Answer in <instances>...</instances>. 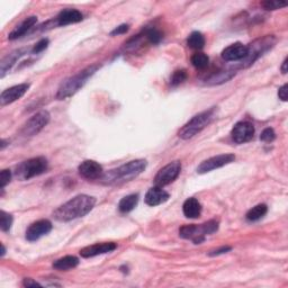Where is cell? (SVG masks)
Here are the masks:
<instances>
[{"mask_svg": "<svg viewBox=\"0 0 288 288\" xmlns=\"http://www.w3.org/2000/svg\"><path fill=\"white\" fill-rule=\"evenodd\" d=\"M96 204V198L88 195H78L68 200L53 212V217L60 222H69L80 218L92 212Z\"/></svg>", "mask_w": 288, "mask_h": 288, "instance_id": "cell-1", "label": "cell"}, {"mask_svg": "<svg viewBox=\"0 0 288 288\" xmlns=\"http://www.w3.org/2000/svg\"><path fill=\"white\" fill-rule=\"evenodd\" d=\"M146 168V161L143 159H138V160H132L127 164L119 167L116 169L109 170L108 172H104L103 177L100 178L101 184L115 186V185H122L128 181L133 180L134 178L145 170Z\"/></svg>", "mask_w": 288, "mask_h": 288, "instance_id": "cell-2", "label": "cell"}, {"mask_svg": "<svg viewBox=\"0 0 288 288\" xmlns=\"http://www.w3.org/2000/svg\"><path fill=\"white\" fill-rule=\"evenodd\" d=\"M98 69H99V66H98V64H94V66H90L88 68H86V69H83L82 71L78 72L77 74L66 79L59 87L58 93H56V98L60 100H63L73 96L75 93L79 92V89L85 86L87 80H88Z\"/></svg>", "mask_w": 288, "mask_h": 288, "instance_id": "cell-3", "label": "cell"}, {"mask_svg": "<svg viewBox=\"0 0 288 288\" xmlns=\"http://www.w3.org/2000/svg\"><path fill=\"white\" fill-rule=\"evenodd\" d=\"M215 108L197 114L189 122L186 123L178 132V136L183 140H189L200 133L214 119Z\"/></svg>", "mask_w": 288, "mask_h": 288, "instance_id": "cell-4", "label": "cell"}, {"mask_svg": "<svg viewBox=\"0 0 288 288\" xmlns=\"http://www.w3.org/2000/svg\"><path fill=\"white\" fill-rule=\"evenodd\" d=\"M276 43V39L274 36H264L263 39H258L255 42H252L248 48L247 56L242 60L241 64L239 68H248L251 64L255 63L258 58H260L264 52L274 47Z\"/></svg>", "mask_w": 288, "mask_h": 288, "instance_id": "cell-5", "label": "cell"}, {"mask_svg": "<svg viewBox=\"0 0 288 288\" xmlns=\"http://www.w3.org/2000/svg\"><path fill=\"white\" fill-rule=\"evenodd\" d=\"M48 168V160L44 157H37L29 159V160L23 162L18 166L16 170L17 177H20L23 180H28L33 177L40 176L42 173L47 172Z\"/></svg>", "mask_w": 288, "mask_h": 288, "instance_id": "cell-6", "label": "cell"}, {"mask_svg": "<svg viewBox=\"0 0 288 288\" xmlns=\"http://www.w3.org/2000/svg\"><path fill=\"white\" fill-rule=\"evenodd\" d=\"M50 114L47 111H41L27 120L22 128V134L24 136H34L39 134L50 122Z\"/></svg>", "mask_w": 288, "mask_h": 288, "instance_id": "cell-7", "label": "cell"}, {"mask_svg": "<svg viewBox=\"0 0 288 288\" xmlns=\"http://www.w3.org/2000/svg\"><path fill=\"white\" fill-rule=\"evenodd\" d=\"M181 172V164L179 161H173L170 162L164 168L159 170L157 175L154 177V184L159 186V187H164L169 184H171L172 181H175L178 176Z\"/></svg>", "mask_w": 288, "mask_h": 288, "instance_id": "cell-8", "label": "cell"}, {"mask_svg": "<svg viewBox=\"0 0 288 288\" xmlns=\"http://www.w3.org/2000/svg\"><path fill=\"white\" fill-rule=\"evenodd\" d=\"M234 160H236V155L232 153L215 155V157H212L210 159H207V160L203 161L202 164L198 166V168H197V172L203 175V173L213 171L215 169L222 168V167L231 164V162H233Z\"/></svg>", "mask_w": 288, "mask_h": 288, "instance_id": "cell-9", "label": "cell"}, {"mask_svg": "<svg viewBox=\"0 0 288 288\" xmlns=\"http://www.w3.org/2000/svg\"><path fill=\"white\" fill-rule=\"evenodd\" d=\"M232 140L238 144L250 142L255 135V126L250 122H239L231 132Z\"/></svg>", "mask_w": 288, "mask_h": 288, "instance_id": "cell-10", "label": "cell"}, {"mask_svg": "<svg viewBox=\"0 0 288 288\" xmlns=\"http://www.w3.org/2000/svg\"><path fill=\"white\" fill-rule=\"evenodd\" d=\"M28 89V83H21V85L13 86L8 89L3 90L1 95H0V105H1V107H5V106L21 99V98L27 93Z\"/></svg>", "mask_w": 288, "mask_h": 288, "instance_id": "cell-11", "label": "cell"}, {"mask_svg": "<svg viewBox=\"0 0 288 288\" xmlns=\"http://www.w3.org/2000/svg\"><path fill=\"white\" fill-rule=\"evenodd\" d=\"M52 230V223L48 219H40L34 222L26 231V240L29 242L37 241L42 237L47 236Z\"/></svg>", "mask_w": 288, "mask_h": 288, "instance_id": "cell-12", "label": "cell"}, {"mask_svg": "<svg viewBox=\"0 0 288 288\" xmlns=\"http://www.w3.org/2000/svg\"><path fill=\"white\" fill-rule=\"evenodd\" d=\"M78 171L81 177L88 180L100 179L104 175L103 167L94 160H85L81 162L78 167Z\"/></svg>", "mask_w": 288, "mask_h": 288, "instance_id": "cell-13", "label": "cell"}, {"mask_svg": "<svg viewBox=\"0 0 288 288\" xmlns=\"http://www.w3.org/2000/svg\"><path fill=\"white\" fill-rule=\"evenodd\" d=\"M179 236L183 239H188L192 240L195 244H200L202 242L205 241V231H204L203 225H195V224H189L184 225L180 227L179 230Z\"/></svg>", "mask_w": 288, "mask_h": 288, "instance_id": "cell-14", "label": "cell"}, {"mask_svg": "<svg viewBox=\"0 0 288 288\" xmlns=\"http://www.w3.org/2000/svg\"><path fill=\"white\" fill-rule=\"evenodd\" d=\"M248 53V48L241 43H234L225 48L222 52V58L227 62L242 61Z\"/></svg>", "mask_w": 288, "mask_h": 288, "instance_id": "cell-15", "label": "cell"}, {"mask_svg": "<svg viewBox=\"0 0 288 288\" xmlns=\"http://www.w3.org/2000/svg\"><path fill=\"white\" fill-rule=\"evenodd\" d=\"M117 248V244L114 242H104V243H96L89 247L83 248L80 251V255L83 258H93L99 255H105L114 251Z\"/></svg>", "mask_w": 288, "mask_h": 288, "instance_id": "cell-16", "label": "cell"}, {"mask_svg": "<svg viewBox=\"0 0 288 288\" xmlns=\"http://www.w3.org/2000/svg\"><path fill=\"white\" fill-rule=\"evenodd\" d=\"M169 197L170 195L165 191V189H162V187H159V186H155V187L150 188L149 191H147L144 200H145L146 205L158 206L166 203L167 200L169 199Z\"/></svg>", "mask_w": 288, "mask_h": 288, "instance_id": "cell-17", "label": "cell"}, {"mask_svg": "<svg viewBox=\"0 0 288 288\" xmlns=\"http://www.w3.org/2000/svg\"><path fill=\"white\" fill-rule=\"evenodd\" d=\"M83 20V16L80 11L77 9H64L56 17V25L58 26H67L70 24H75Z\"/></svg>", "mask_w": 288, "mask_h": 288, "instance_id": "cell-18", "label": "cell"}, {"mask_svg": "<svg viewBox=\"0 0 288 288\" xmlns=\"http://www.w3.org/2000/svg\"><path fill=\"white\" fill-rule=\"evenodd\" d=\"M37 23V17L36 16H31V17H27L26 20L20 24L18 26H16L13 31L10 32L8 39L10 41H14V40H17L22 37L23 35H25L26 33H27L29 29H31L34 25H35Z\"/></svg>", "mask_w": 288, "mask_h": 288, "instance_id": "cell-19", "label": "cell"}, {"mask_svg": "<svg viewBox=\"0 0 288 288\" xmlns=\"http://www.w3.org/2000/svg\"><path fill=\"white\" fill-rule=\"evenodd\" d=\"M184 215L188 218H198L202 214V205L194 197L186 199L183 205Z\"/></svg>", "mask_w": 288, "mask_h": 288, "instance_id": "cell-20", "label": "cell"}, {"mask_svg": "<svg viewBox=\"0 0 288 288\" xmlns=\"http://www.w3.org/2000/svg\"><path fill=\"white\" fill-rule=\"evenodd\" d=\"M79 264V259L74 256H66L63 258H60L56 261L53 263V268L56 269V270L66 271L69 270V269L75 268Z\"/></svg>", "mask_w": 288, "mask_h": 288, "instance_id": "cell-21", "label": "cell"}, {"mask_svg": "<svg viewBox=\"0 0 288 288\" xmlns=\"http://www.w3.org/2000/svg\"><path fill=\"white\" fill-rule=\"evenodd\" d=\"M23 55V50H16L11 52L10 54L6 55L5 58L1 60V63H0V71H1V78L5 77L7 71L11 69V67L14 66L18 59Z\"/></svg>", "mask_w": 288, "mask_h": 288, "instance_id": "cell-22", "label": "cell"}, {"mask_svg": "<svg viewBox=\"0 0 288 288\" xmlns=\"http://www.w3.org/2000/svg\"><path fill=\"white\" fill-rule=\"evenodd\" d=\"M234 75H236V71L233 70H223L218 71L216 73L212 74L210 78L206 79L207 85L214 86V85H221V83H224L232 79Z\"/></svg>", "mask_w": 288, "mask_h": 288, "instance_id": "cell-23", "label": "cell"}, {"mask_svg": "<svg viewBox=\"0 0 288 288\" xmlns=\"http://www.w3.org/2000/svg\"><path fill=\"white\" fill-rule=\"evenodd\" d=\"M139 203V195L138 194H132L128 196H125L124 198L120 199L119 204V210L122 213H128V212L133 211L135 206Z\"/></svg>", "mask_w": 288, "mask_h": 288, "instance_id": "cell-24", "label": "cell"}, {"mask_svg": "<svg viewBox=\"0 0 288 288\" xmlns=\"http://www.w3.org/2000/svg\"><path fill=\"white\" fill-rule=\"evenodd\" d=\"M267 212H268L267 205H264V204H259V205H257L255 207H252L251 210H249L247 215H245V217H247V219L250 222H256L263 218L264 216L267 214Z\"/></svg>", "mask_w": 288, "mask_h": 288, "instance_id": "cell-25", "label": "cell"}, {"mask_svg": "<svg viewBox=\"0 0 288 288\" xmlns=\"http://www.w3.org/2000/svg\"><path fill=\"white\" fill-rule=\"evenodd\" d=\"M187 44L191 48L194 50H200L205 45V37L200 32H192L191 35L188 36Z\"/></svg>", "mask_w": 288, "mask_h": 288, "instance_id": "cell-26", "label": "cell"}, {"mask_svg": "<svg viewBox=\"0 0 288 288\" xmlns=\"http://www.w3.org/2000/svg\"><path fill=\"white\" fill-rule=\"evenodd\" d=\"M192 63L197 69H205L208 66V63H210V58H208L205 53H195L192 56Z\"/></svg>", "mask_w": 288, "mask_h": 288, "instance_id": "cell-27", "label": "cell"}, {"mask_svg": "<svg viewBox=\"0 0 288 288\" xmlns=\"http://www.w3.org/2000/svg\"><path fill=\"white\" fill-rule=\"evenodd\" d=\"M11 225H13V216L5 211H1V217H0V229L3 232H8Z\"/></svg>", "mask_w": 288, "mask_h": 288, "instance_id": "cell-28", "label": "cell"}, {"mask_svg": "<svg viewBox=\"0 0 288 288\" xmlns=\"http://www.w3.org/2000/svg\"><path fill=\"white\" fill-rule=\"evenodd\" d=\"M187 77L188 75H187V72H186V70H184V69L176 70L171 75L170 83H171L172 86H178V85H180V83H183L186 79H187Z\"/></svg>", "mask_w": 288, "mask_h": 288, "instance_id": "cell-29", "label": "cell"}, {"mask_svg": "<svg viewBox=\"0 0 288 288\" xmlns=\"http://www.w3.org/2000/svg\"><path fill=\"white\" fill-rule=\"evenodd\" d=\"M145 36L152 44L160 43V41L162 40V34L160 31H158L157 28L147 29V31L145 32Z\"/></svg>", "mask_w": 288, "mask_h": 288, "instance_id": "cell-30", "label": "cell"}, {"mask_svg": "<svg viewBox=\"0 0 288 288\" xmlns=\"http://www.w3.org/2000/svg\"><path fill=\"white\" fill-rule=\"evenodd\" d=\"M261 5H263L264 8L267 10H277V9L283 8V7H286L287 2L278 1V0H268V1H264Z\"/></svg>", "mask_w": 288, "mask_h": 288, "instance_id": "cell-31", "label": "cell"}, {"mask_svg": "<svg viewBox=\"0 0 288 288\" xmlns=\"http://www.w3.org/2000/svg\"><path fill=\"white\" fill-rule=\"evenodd\" d=\"M202 225L204 227L206 236H208V234H213L218 230V222L215 221V219H211V221L204 223Z\"/></svg>", "mask_w": 288, "mask_h": 288, "instance_id": "cell-32", "label": "cell"}, {"mask_svg": "<svg viewBox=\"0 0 288 288\" xmlns=\"http://www.w3.org/2000/svg\"><path fill=\"white\" fill-rule=\"evenodd\" d=\"M276 139V133L271 127H267L263 131L260 135V140L264 142H272Z\"/></svg>", "mask_w": 288, "mask_h": 288, "instance_id": "cell-33", "label": "cell"}, {"mask_svg": "<svg viewBox=\"0 0 288 288\" xmlns=\"http://www.w3.org/2000/svg\"><path fill=\"white\" fill-rule=\"evenodd\" d=\"M11 179V172L8 169H3L1 172H0V187L3 191L7 185L10 183Z\"/></svg>", "mask_w": 288, "mask_h": 288, "instance_id": "cell-34", "label": "cell"}, {"mask_svg": "<svg viewBox=\"0 0 288 288\" xmlns=\"http://www.w3.org/2000/svg\"><path fill=\"white\" fill-rule=\"evenodd\" d=\"M48 39L41 40L40 42H37V43L34 45L32 52L34 53V54H39V53L43 52L45 48H48Z\"/></svg>", "mask_w": 288, "mask_h": 288, "instance_id": "cell-35", "label": "cell"}, {"mask_svg": "<svg viewBox=\"0 0 288 288\" xmlns=\"http://www.w3.org/2000/svg\"><path fill=\"white\" fill-rule=\"evenodd\" d=\"M128 28H130V26L126 25V24H123L119 26V27H116L114 31L111 32V35L112 36H115V35H120V34H124L128 31Z\"/></svg>", "mask_w": 288, "mask_h": 288, "instance_id": "cell-36", "label": "cell"}, {"mask_svg": "<svg viewBox=\"0 0 288 288\" xmlns=\"http://www.w3.org/2000/svg\"><path fill=\"white\" fill-rule=\"evenodd\" d=\"M288 86L287 83H285V85L282 86L278 90V97L279 99H282L283 101H287V93H288Z\"/></svg>", "mask_w": 288, "mask_h": 288, "instance_id": "cell-37", "label": "cell"}, {"mask_svg": "<svg viewBox=\"0 0 288 288\" xmlns=\"http://www.w3.org/2000/svg\"><path fill=\"white\" fill-rule=\"evenodd\" d=\"M231 249H232L231 247H222V248H219L217 250H214V251H211L210 252V256H219V255H223V253L229 252Z\"/></svg>", "mask_w": 288, "mask_h": 288, "instance_id": "cell-38", "label": "cell"}, {"mask_svg": "<svg viewBox=\"0 0 288 288\" xmlns=\"http://www.w3.org/2000/svg\"><path fill=\"white\" fill-rule=\"evenodd\" d=\"M23 285H24L25 287H36V286L41 287L42 286L41 284H39L37 282H35V280H33L31 278H25L24 282H23Z\"/></svg>", "mask_w": 288, "mask_h": 288, "instance_id": "cell-39", "label": "cell"}, {"mask_svg": "<svg viewBox=\"0 0 288 288\" xmlns=\"http://www.w3.org/2000/svg\"><path fill=\"white\" fill-rule=\"evenodd\" d=\"M287 62H288V59L286 58L285 60H284V62L282 64V68H280V70H282L283 74H286L287 73V64H288Z\"/></svg>", "mask_w": 288, "mask_h": 288, "instance_id": "cell-40", "label": "cell"}, {"mask_svg": "<svg viewBox=\"0 0 288 288\" xmlns=\"http://www.w3.org/2000/svg\"><path fill=\"white\" fill-rule=\"evenodd\" d=\"M6 145H7V141H6V140H1V146H0V150L5 149Z\"/></svg>", "mask_w": 288, "mask_h": 288, "instance_id": "cell-41", "label": "cell"}, {"mask_svg": "<svg viewBox=\"0 0 288 288\" xmlns=\"http://www.w3.org/2000/svg\"><path fill=\"white\" fill-rule=\"evenodd\" d=\"M5 255H6V248H5V245L1 244V257H3Z\"/></svg>", "mask_w": 288, "mask_h": 288, "instance_id": "cell-42", "label": "cell"}]
</instances>
